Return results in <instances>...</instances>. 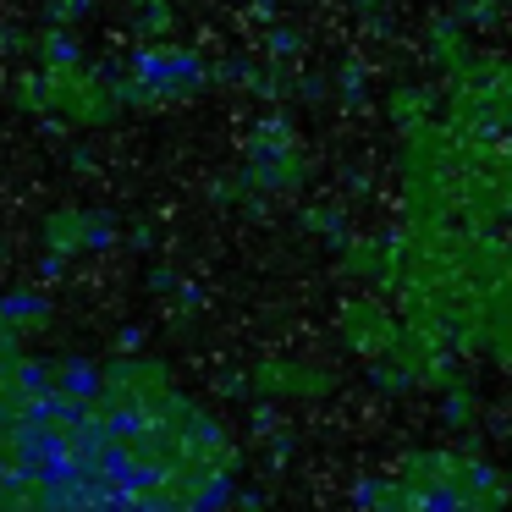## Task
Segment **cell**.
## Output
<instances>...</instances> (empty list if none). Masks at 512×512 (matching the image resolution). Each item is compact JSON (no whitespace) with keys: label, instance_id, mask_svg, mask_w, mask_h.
<instances>
[{"label":"cell","instance_id":"6da1fadb","mask_svg":"<svg viewBox=\"0 0 512 512\" xmlns=\"http://www.w3.org/2000/svg\"><path fill=\"white\" fill-rule=\"evenodd\" d=\"M133 78L155 100H182V94L210 83V67L193 50H133Z\"/></svg>","mask_w":512,"mask_h":512},{"label":"cell","instance_id":"7a4b0ae2","mask_svg":"<svg viewBox=\"0 0 512 512\" xmlns=\"http://www.w3.org/2000/svg\"><path fill=\"white\" fill-rule=\"evenodd\" d=\"M56 386L67 391V397L94 402V397L105 391V369L89 364V358H61V364H56Z\"/></svg>","mask_w":512,"mask_h":512},{"label":"cell","instance_id":"3957f363","mask_svg":"<svg viewBox=\"0 0 512 512\" xmlns=\"http://www.w3.org/2000/svg\"><path fill=\"white\" fill-rule=\"evenodd\" d=\"M45 314H50V303L39 298V292H28V287H12V292H6V320H12V325H23V320H39V325H45Z\"/></svg>","mask_w":512,"mask_h":512},{"label":"cell","instance_id":"277c9868","mask_svg":"<svg viewBox=\"0 0 512 512\" xmlns=\"http://www.w3.org/2000/svg\"><path fill=\"white\" fill-rule=\"evenodd\" d=\"M292 50H298V34H292V28H276V34H270V56H292Z\"/></svg>","mask_w":512,"mask_h":512},{"label":"cell","instance_id":"5b68a950","mask_svg":"<svg viewBox=\"0 0 512 512\" xmlns=\"http://www.w3.org/2000/svg\"><path fill=\"white\" fill-rule=\"evenodd\" d=\"M45 56H50V61H61V67H67V61H78V45H72V39L61 34V39H50V50H45Z\"/></svg>","mask_w":512,"mask_h":512},{"label":"cell","instance_id":"8992f818","mask_svg":"<svg viewBox=\"0 0 512 512\" xmlns=\"http://www.w3.org/2000/svg\"><path fill=\"white\" fill-rule=\"evenodd\" d=\"M358 94H364V72L342 67V100H358Z\"/></svg>","mask_w":512,"mask_h":512},{"label":"cell","instance_id":"52a82bcc","mask_svg":"<svg viewBox=\"0 0 512 512\" xmlns=\"http://www.w3.org/2000/svg\"><path fill=\"white\" fill-rule=\"evenodd\" d=\"M39 276H45V281H61V276H67V259H61V254H45V259H39Z\"/></svg>","mask_w":512,"mask_h":512},{"label":"cell","instance_id":"ba28073f","mask_svg":"<svg viewBox=\"0 0 512 512\" xmlns=\"http://www.w3.org/2000/svg\"><path fill=\"white\" fill-rule=\"evenodd\" d=\"M254 12H265V17H270V12H276V0H254Z\"/></svg>","mask_w":512,"mask_h":512}]
</instances>
